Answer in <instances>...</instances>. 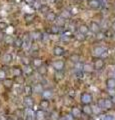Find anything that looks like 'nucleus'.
Returning <instances> with one entry per match:
<instances>
[{"label":"nucleus","mask_w":115,"mask_h":120,"mask_svg":"<svg viewBox=\"0 0 115 120\" xmlns=\"http://www.w3.org/2000/svg\"><path fill=\"white\" fill-rule=\"evenodd\" d=\"M54 52H55V54L56 55H61V54H63V49L61 47H55L54 48Z\"/></svg>","instance_id":"obj_11"},{"label":"nucleus","mask_w":115,"mask_h":120,"mask_svg":"<svg viewBox=\"0 0 115 120\" xmlns=\"http://www.w3.org/2000/svg\"><path fill=\"white\" fill-rule=\"evenodd\" d=\"M71 58L73 59V61H77V60H78V56H77V55H73Z\"/></svg>","instance_id":"obj_29"},{"label":"nucleus","mask_w":115,"mask_h":120,"mask_svg":"<svg viewBox=\"0 0 115 120\" xmlns=\"http://www.w3.org/2000/svg\"><path fill=\"white\" fill-rule=\"evenodd\" d=\"M90 6L94 7V8H97V7H99V2L97 0H92V1H90Z\"/></svg>","instance_id":"obj_13"},{"label":"nucleus","mask_w":115,"mask_h":120,"mask_svg":"<svg viewBox=\"0 0 115 120\" xmlns=\"http://www.w3.org/2000/svg\"><path fill=\"white\" fill-rule=\"evenodd\" d=\"M1 35H2V34L0 33V40H2V39H3V37H1Z\"/></svg>","instance_id":"obj_33"},{"label":"nucleus","mask_w":115,"mask_h":120,"mask_svg":"<svg viewBox=\"0 0 115 120\" xmlns=\"http://www.w3.org/2000/svg\"><path fill=\"white\" fill-rule=\"evenodd\" d=\"M3 60H4V62H6V63L11 62V60H12V55L6 53L4 56H3Z\"/></svg>","instance_id":"obj_6"},{"label":"nucleus","mask_w":115,"mask_h":120,"mask_svg":"<svg viewBox=\"0 0 115 120\" xmlns=\"http://www.w3.org/2000/svg\"><path fill=\"white\" fill-rule=\"evenodd\" d=\"M84 112H85V113H87V114H90L92 112V110H91V108L89 106H85L84 107Z\"/></svg>","instance_id":"obj_19"},{"label":"nucleus","mask_w":115,"mask_h":120,"mask_svg":"<svg viewBox=\"0 0 115 120\" xmlns=\"http://www.w3.org/2000/svg\"><path fill=\"white\" fill-rule=\"evenodd\" d=\"M14 44H15V46L20 47L21 45H22V40H21V39H16L15 42H14Z\"/></svg>","instance_id":"obj_20"},{"label":"nucleus","mask_w":115,"mask_h":120,"mask_svg":"<svg viewBox=\"0 0 115 120\" xmlns=\"http://www.w3.org/2000/svg\"><path fill=\"white\" fill-rule=\"evenodd\" d=\"M81 99H82V101H83L84 103L87 104V103H89L91 101V96L89 95L88 93H85V94L82 95V98H81Z\"/></svg>","instance_id":"obj_2"},{"label":"nucleus","mask_w":115,"mask_h":120,"mask_svg":"<svg viewBox=\"0 0 115 120\" xmlns=\"http://www.w3.org/2000/svg\"><path fill=\"white\" fill-rule=\"evenodd\" d=\"M24 92H25V94H26L27 96H30V94L32 93V87L31 86H29V85H26L24 87Z\"/></svg>","instance_id":"obj_5"},{"label":"nucleus","mask_w":115,"mask_h":120,"mask_svg":"<svg viewBox=\"0 0 115 120\" xmlns=\"http://www.w3.org/2000/svg\"><path fill=\"white\" fill-rule=\"evenodd\" d=\"M113 102H114V103H115V95H114V96H113Z\"/></svg>","instance_id":"obj_34"},{"label":"nucleus","mask_w":115,"mask_h":120,"mask_svg":"<svg viewBox=\"0 0 115 120\" xmlns=\"http://www.w3.org/2000/svg\"><path fill=\"white\" fill-rule=\"evenodd\" d=\"M40 105H41L42 108H47L48 106H49V102H48L47 100H42L41 103H40Z\"/></svg>","instance_id":"obj_16"},{"label":"nucleus","mask_w":115,"mask_h":120,"mask_svg":"<svg viewBox=\"0 0 115 120\" xmlns=\"http://www.w3.org/2000/svg\"><path fill=\"white\" fill-rule=\"evenodd\" d=\"M107 85L109 88H115V79L114 78H109L107 81Z\"/></svg>","instance_id":"obj_4"},{"label":"nucleus","mask_w":115,"mask_h":120,"mask_svg":"<svg viewBox=\"0 0 115 120\" xmlns=\"http://www.w3.org/2000/svg\"><path fill=\"white\" fill-rule=\"evenodd\" d=\"M24 103L25 105L28 107V108H31L33 106V100L30 96H27V97H25V99H24Z\"/></svg>","instance_id":"obj_1"},{"label":"nucleus","mask_w":115,"mask_h":120,"mask_svg":"<svg viewBox=\"0 0 115 120\" xmlns=\"http://www.w3.org/2000/svg\"><path fill=\"white\" fill-rule=\"evenodd\" d=\"M43 95H44V97H50L51 95H52V93H51L50 91H44Z\"/></svg>","instance_id":"obj_25"},{"label":"nucleus","mask_w":115,"mask_h":120,"mask_svg":"<svg viewBox=\"0 0 115 120\" xmlns=\"http://www.w3.org/2000/svg\"><path fill=\"white\" fill-rule=\"evenodd\" d=\"M66 118H67V120H73L72 115H68V116H67V117H66Z\"/></svg>","instance_id":"obj_30"},{"label":"nucleus","mask_w":115,"mask_h":120,"mask_svg":"<svg viewBox=\"0 0 115 120\" xmlns=\"http://www.w3.org/2000/svg\"><path fill=\"white\" fill-rule=\"evenodd\" d=\"M7 28V24L5 22H0V30H4Z\"/></svg>","instance_id":"obj_18"},{"label":"nucleus","mask_w":115,"mask_h":120,"mask_svg":"<svg viewBox=\"0 0 115 120\" xmlns=\"http://www.w3.org/2000/svg\"><path fill=\"white\" fill-rule=\"evenodd\" d=\"M22 62H23L25 65H28L29 63H30V61H29V59H28V58H26V57H24L23 59H22Z\"/></svg>","instance_id":"obj_24"},{"label":"nucleus","mask_w":115,"mask_h":120,"mask_svg":"<svg viewBox=\"0 0 115 120\" xmlns=\"http://www.w3.org/2000/svg\"><path fill=\"white\" fill-rule=\"evenodd\" d=\"M5 76V73H4V71L3 70H0V78H3Z\"/></svg>","instance_id":"obj_28"},{"label":"nucleus","mask_w":115,"mask_h":120,"mask_svg":"<svg viewBox=\"0 0 115 120\" xmlns=\"http://www.w3.org/2000/svg\"><path fill=\"white\" fill-rule=\"evenodd\" d=\"M79 31H80L81 33H82V34H85V33H87V32H88V28H87V26H85V25L80 26Z\"/></svg>","instance_id":"obj_12"},{"label":"nucleus","mask_w":115,"mask_h":120,"mask_svg":"<svg viewBox=\"0 0 115 120\" xmlns=\"http://www.w3.org/2000/svg\"><path fill=\"white\" fill-rule=\"evenodd\" d=\"M50 18H53V19H54V15L49 14V15H48V19H50Z\"/></svg>","instance_id":"obj_31"},{"label":"nucleus","mask_w":115,"mask_h":120,"mask_svg":"<svg viewBox=\"0 0 115 120\" xmlns=\"http://www.w3.org/2000/svg\"><path fill=\"white\" fill-rule=\"evenodd\" d=\"M25 72L28 73V74H31L32 73V69H30V67H26V69H25Z\"/></svg>","instance_id":"obj_27"},{"label":"nucleus","mask_w":115,"mask_h":120,"mask_svg":"<svg viewBox=\"0 0 115 120\" xmlns=\"http://www.w3.org/2000/svg\"><path fill=\"white\" fill-rule=\"evenodd\" d=\"M53 66H54V68H55V69H57V70H60V69H62V67H63V63H62L61 61L55 62L54 64H53Z\"/></svg>","instance_id":"obj_8"},{"label":"nucleus","mask_w":115,"mask_h":120,"mask_svg":"<svg viewBox=\"0 0 115 120\" xmlns=\"http://www.w3.org/2000/svg\"><path fill=\"white\" fill-rule=\"evenodd\" d=\"M72 116H80V110L77 108H73L72 109Z\"/></svg>","instance_id":"obj_15"},{"label":"nucleus","mask_w":115,"mask_h":120,"mask_svg":"<svg viewBox=\"0 0 115 120\" xmlns=\"http://www.w3.org/2000/svg\"><path fill=\"white\" fill-rule=\"evenodd\" d=\"M18 120H23V119H18Z\"/></svg>","instance_id":"obj_35"},{"label":"nucleus","mask_w":115,"mask_h":120,"mask_svg":"<svg viewBox=\"0 0 115 120\" xmlns=\"http://www.w3.org/2000/svg\"><path fill=\"white\" fill-rule=\"evenodd\" d=\"M111 107V102L108 100H105L104 101V108H110Z\"/></svg>","instance_id":"obj_22"},{"label":"nucleus","mask_w":115,"mask_h":120,"mask_svg":"<svg viewBox=\"0 0 115 120\" xmlns=\"http://www.w3.org/2000/svg\"><path fill=\"white\" fill-rule=\"evenodd\" d=\"M103 65V62H102V60H97V61L95 62V68L96 69H99V68H101Z\"/></svg>","instance_id":"obj_14"},{"label":"nucleus","mask_w":115,"mask_h":120,"mask_svg":"<svg viewBox=\"0 0 115 120\" xmlns=\"http://www.w3.org/2000/svg\"><path fill=\"white\" fill-rule=\"evenodd\" d=\"M99 25L97 24V23H96V22H92V23H91V30H92V31H93V32H96V33H97L98 31H99Z\"/></svg>","instance_id":"obj_3"},{"label":"nucleus","mask_w":115,"mask_h":120,"mask_svg":"<svg viewBox=\"0 0 115 120\" xmlns=\"http://www.w3.org/2000/svg\"><path fill=\"white\" fill-rule=\"evenodd\" d=\"M105 120H115V118L113 117L112 115H106V117H105Z\"/></svg>","instance_id":"obj_26"},{"label":"nucleus","mask_w":115,"mask_h":120,"mask_svg":"<svg viewBox=\"0 0 115 120\" xmlns=\"http://www.w3.org/2000/svg\"><path fill=\"white\" fill-rule=\"evenodd\" d=\"M84 70L85 71H87V72H91V71H92V69H91V66L90 65H85L84 66Z\"/></svg>","instance_id":"obj_23"},{"label":"nucleus","mask_w":115,"mask_h":120,"mask_svg":"<svg viewBox=\"0 0 115 120\" xmlns=\"http://www.w3.org/2000/svg\"><path fill=\"white\" fill-rule=\"evenodd\" d=\"M4 86L6 88H11V86H12V81L10 79H5L4 80Z\"/></svg>","instance_id":"obj_10"},{"label":"nucleus","mask_w":115,"mask_h":120,"mask_svg":"<svg viewBox=\"0 0 115 120\" xmlns=\"http://www.w3.org/2000/svg\"><path fill=\"white\" fill-rule=\"evenodd\" d=\"M21 72H22V71H21L20 68H13V75H14V76H16V77L20 76Z\"/></svg>","instance_id":"obj_9"},{"label":"nucleus","mask_w":115,"mask_h":120,"mask_svg":"<svg viewBox=\"0 0 115 120\" xmlns=\"http://www.w3.org/2000/svg\"><path fill=\"white\" fill-rule=\"evenodd\" d=\"M43 117H44V112L42 110H37V112H36L37 120H41V119H43Z\"/></svg>","instance_id":"obj_7"},{"label":"nucleus","mask_w":115,"mask_h":120,"mask_svg":"<svg viewBox=\"0 0 115 120\" xmlns=\"http://www.w3.org/2000/svg\"><path fill=\"white\" fill-rule=\"evenodd\" d=\"M112 28H113V30L115 31V22H114V23H113V25H112Z\"/></svg>","instance_id":"obj_32"},{"label":"nucleus","mask_w":115,"mask_h":120,"mask_svg":"<svg viewBox=\"0 0 115 120\" xmlns=\"http://www.w3.org/2000/svg\"><path fill=\"white\" fill-rule=\"evenodd\" d=\"M38 71L41 74H45V72H46V68H44V67H42V66H39L38 67Z\"/></svg>","instance_id":"obj_21"},{"label":"nucleus","mask_w":115,"mask_h":120,"mask_svg":"<svg viewBox=\"0 0 115 120\" xmlns=\"http://www.w3.org/2000/svg\"><path fill=\"white\" fill-rule=\"evenodd\" d=\"M33 63H34V65H35V66L39 67V66H41V63H42V62H41V60H40V59H35Z\"/></svg>","instance_id":"obj_17"}]
</instances>
